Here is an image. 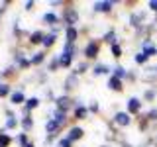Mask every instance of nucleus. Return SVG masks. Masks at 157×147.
<instances>
[{"label": "nucleus", "mask_w": 157, "mask_h": 147, "mask_svg": "<svg viewBox=\"0 0 157 147\" xmlns=\"http://www.w3.org/2000/svg\"><path fill=\"white\" fill-rule=\"evenodd\" d=\"M43 57H45L43 53H36V57L32 59V63H33V65H37V63H41V61H43Z\"/></svg>", "instance_id": "a878e982"}, {"label": "nucleus", "mask_w": 157, "mask_h": 147, "mask_svg": "<svg viewBox=\"0 0 157 147\" xmlns=\"http://www.w3.org/2000/svg\"><path fill=\"white\" fill-rule=\"evenodd\" d=\"M28 147H32V145H28Z\"/></svg>", "instance_id": "ea45409f"}, {"label": "nucleus", "mask_w": 157, "mask_h": 147, "mask_svg": "<svg viewBox=\"0 0 157 147\" xmlns=\"http://www.w3.org/2000/svg\"><path fill=\"white\" fill-rule=\"evenodd\" d=\"M98 53H100V41L90 39V41L86 43V47H85V57L86 59H96Z\"/></svg>", "instance_id": "7ed1b4c3"}, {"label": "nucleus", "mask_w": 157, "mask_h": 147, "mask_svg": "<svg viewBox=\"0 0 157 147\" xmlns=\"http://www.w3.org/2000/svg\"><path fill=\"white\" fill-rule=\"evenodd\" d=\"M114 124L120 126V127H128L132 124V118H130L128 112H116L114 114Z\"/></svg>", "instance_id": "20e7f679"}, {"label": "nucleus", "mask_w": 157, "mask_h": 147, "mask_svg": "<svg viewBox=\"0 0 157 147\" xmlns=\"http://www.w3.org/2000/svg\"><path fill=\"white\" fill-rule=\"evenodd\" d=\"M73 53H75V51H65V49H63V53L59 55V65H61V67H69V65H71Z\"/></svg>", "instance_id": "6e6552de"}, {"label": "nucleus", "mask_w": 157, "mask_h": 147, "mask_svg": "<svg viewBox=\"0 0 157 147\" xmlns=\"http://www.w3.org/2000/svg\"><path fill=\"white\" fill-rule=\"evenodd\" d=\"M108 88L114 92H122L124 90V82L120 81V78H116L114 75H110V78H108Z\"/></svg>", "instance_id": "0eeeda50"}, {"label": "nucleus", "mask_w": 157, "mask_h": 147, "mask_svg": "<svg viewBox=\"0 0 157 147\" xmlns=\"http://www.w3.org/2000/svg\"><path fill=\"white\" fill-rule=\"evenodd\" d=\"M147 12L145 10H137V12H132L130 14V26L136 28V29H141L147 26Z\"/></svg>", "instance_id": "f257e3e1"}, {"label": "nucleus", "mask_w": 157, "mask_h": 147, "mask_svg": "<svg viewBox=\"0 0 157 147\" xmlns=\"http://www.w3.org/2000/svg\"><path fill=\"white\" fill-rule=\"evenodd\" d=\"M57 147H71V141H69L67 137H65V139H61V141L57 143Z\"/></svg>", "instance_id": "c85d7f7f"}, {"label": "nucleus", "mask_w": 157, "mask_h": 147, "mask_svg": "<svg viewBox=\"0 0 157 147\" xmlns=\"http://www.w3.org/2000/svg\"><path fill=\"white\" fill-rule=\"evenodd\" d=\"M85 71H86V63H81V65L77 67V71H75V73H77V75H81V73H85Z\"/></svg>", "instance_id": "7c9ffc66"}, {"label": "nucleus", "mask_w": 157, "mask_h": 147, "mask_svg": "<svg viewBox=\"0 0 157 147\" xmlns=\"http://www.w3.org/2000/svg\"><path fill=\"white\" fill-rule=\"evenodd\" d=\"M85 135V131H82V127H71V131H69V135H67V139L71 141H77V139H81V137Z\"/></svg>", "instance_id": "1a4fd4ad"}, {"label": "nucleus", "mask_w": 157, "mask_h": 147, "mask_svg": "<svg viewBox=\"0 0 157 147\" xmlns=\"http://www.w3.org/2000/svg\"><path fill=\"white\" fill-rule=\"evenodd\" d=\"M126 112L130 116H140V112H141V100L137 96H132L130 100L126 102Z\"/></svg>", "instance_id": "f03ea898"}, {"label": "nucleus", "mask_w": 157, "mask_h": 147, "mask_svg": "<svg viewBox=\"0 0 157 147\" xmlns=\"http://www.w3.org/2000/svg\"><path fill=\"white\" fill-rule=\"evenodd\" d=\"M112 8H114V2H110V0H102V2H94V4H92V10H94V12H100V14L112 12Z\"/></svg>", "instance_id": "39448f33"}, {"label": "nucleus", "mask_w": 157, "mask_h": 147, "mask_svg": "<svg viewBox=\"0 0 157 147\" xmlns=\"http://www.w3.org/2000/svg\"><path fill=\"white\" fill-rule=\"evenodd\" d=\"M32 126H33V122L29 120V118H26V120H24V130H29Z\"/></svg>", "instance_id": "473e14b6"}, {"label": "nucleus", "mask_w": 157, "mask_h": 147, "mask_svg": "<svg viewBox=\"0 0 157 147\" xmlns=\"http://www.w3.org/2000/svg\"><path fill=\"white\" fill-rule=\"evenodd\" d=\"M128 73L130 71H126L122 65H116L114 69H112V75H114L116 78H120V81H124V78H128Z\"/></svg>", "instance_id": "9d476101"}, {"label": "nucleus", "mask_w": 157, "mask_h": 147, "mask_svg": "<svg viewBox=\"0 0 157 147\" xmlns=\"http://www.w3.org/2000/svg\"><path fill=\"white\" fill-rule=\"evenodd\" d=\"M86 114H88V108H85V106H77L75 108V118L77 120H85Z\"/></svg>", "instance_id": "f3484780"}, {"label": "nucleus", "mask_w": 157, "mask_h": 147, "mask_svg": "<svg viewBox=\"0 0 157 147\" xmlns=\"http://www.w3.org/2000/svg\"><path fill=\"white\" fill-rule=\"evenodd\" d=\"M26 141H28V137H26V135H20V143L26 145Z\"/></svg>", "instance_id": "c9c22d12"}, {"label": "nucleus", "mask_w": 157, "mask_h": 147, "mask_svg": "<svg viewBox=\"0 0 157 147\" xmlns=\"http://www.w3.org/2000/svg\"><path fill=\"white\" fill-rule=\"evenodd\" d=\"M53 43H55V33H49V36L43 37V45L45 47H51Z\"/></svg>", "instance_id": "4be33fe9"}, {"label": "nucleus", "mask_w": 157, "mask_h": 147, "mask_svg": "<svg viewBox=\"0 0 157 147\" xmlns=\"http://www.w3.org/2000/svg\"><path fill=\"white\" fill-rule=\"evenodd\" d=\"M65 37H67V43H75L77 37H78V29L77 28H67Z\"/></svg>", "instance_id": "f8f14e48"}, {"label": "nucleus", "mask_w": 157, "mask_h": 147, "mask_svg": "<svg viewBox=\"0 0 157 147\" xmlns=\"http://www.w3.org/2000/svg\"><path fill=\"white\" fill-rule=\"evenodd\" d=\"M134 61L137 63V65H145V63H147V61H149V57H147V55H145V53H141V51H140V53H136V57H134Z\"/></svg>", "instance_id": "6ab92c4d"}, {"label": "nucleus", "mask_w": 157, "mask_h": 147, "mask_svg": "<svg viewBox=\"0 0 157 147\" xmlns=\"http://www.w3.org/2000/svg\"><path fill=\"white\" fill-rule=\"evenodd\" d=\"M69 106H71V98H69V96H61V98H57V110H63V112H65Z\"/></svg>", "instance_id": "ddd939ff"}, {"label": "nucleus", "mask_w": 157, "mask_h": 147, "mask_svg": "<svg viewBox=\"0 0 157 147\" xmlns=\"http://www.w3.org/2000/svg\"><path fill=\"white\" fill-rule=\"evenodd\" d=\"M102 41H106L108 43V45H116V43H118V39H116V32H114V29H108V32L104 33V37H102Z\"/></svg>", "instance_id": "9b49d317"}, {"label": "nucleus", "mask_w": 157, "mask_h": 147, "mask_svg": "<svg viewBox=\"0 0 157 147\" xmlns=\"http://www.w3.org/2000/svg\"><path fill=\"white\" fill-rule=\"evenodd\" d=\"M122 147H132V145H128V143H124V145H122Z\"/></svg>", "instance_id": "e433bc0d"}, {"label": "nucleus", "mask_w": 157, "mask_h": 147, "mask_svg": "<svg viewBox=\"0 0 157 147\" xmlns=\"http://www.w3.org/2000/svg\"><path fill=\"white\" fill-rule=\"evenodd\" d=\"M147 8H149L151 12L157 14V0H149V2H147Z\"/></svg>", "instance_id": "bb28decb"}, {"label": "nucleus", "mask_w": 157, "mask_h": 147, "mask_svg": "<svg viewBox=\"0 0 157 147\" xmlns=\"http://www.w3.org/2000/svg\"><path fill=\"white\" fill-rule=\"evenodd\" d=\"M155 98H157V88H155V86L147 88V90L144 92V100H145V102H153Z\"/></svg>", "instance_id": "4468645a"}, {"label": "nucleus", "mask_w": 157, "mask_h": 147, "mask_svg": "<svg viewBox=\"0 0 157 147\" xmlns=\"http://www.w3.org/2000/svg\"><path fill=\"white\" fill-rule=\"evenodd\" d=\"M149 118H147V114L144 116V114H140V131H145L147 127H149Z\"/></svg>", "instance_id": "a211bd4d"}, {"label": "nucleus", "mask_w": 157, "mask_h": 147, "mask_svg": "<svg viewBox=\"0 0 157 147\" xmlns=\"http://www.w3.org/2000/svg\"><path fill=\"white\" fill-rule=\"evenodd\" d=\"M110 51H112V55H114L116 59H120V57H122V47H120V43L112 45V47H110Z\"/></svg>", "instance_id": "b1692460"}, {"label": "nucleus", "mask_w": 157, "mask_h": 147, "mask_svg": "<svg viewBox=\"0 0 157 147\" xmlns=\"http://www.w3.org/2000/svg\"><path fill=\"white\" fill-rule=\"evenodd\" d=\"M8 90H10V88H8L6 85H2V86H0V96H6V94H8Z\"/></svg>", "instance_id": "f704fd0d"}, {"label": "nucleus", "mask_w": 157, "mask_h": 147, "mask_svg": "<svg viewBox=\"0 0 157 147\" xmlns=\"http://www.w3.org/2000/svg\"><path fill=\"white\" fill-rule=\"evenodd\" d=\"M43 37L45 36H43L41 32H33L32 33V43H43Z\"/></svg>", "instance_id": "412c9836"}, {"label": "nucleus", "mask_w": 157, "mask_h": 147, "mask_svg": "<svg viewBox=\"0 0 157 147\" xmlns=\"http://www.w3.org/2000/svg\"><path fill=\"white\" fill-rule=\"evenodd\" d=\"M16 124H18V122L14 120L12 116H10V118H8V122H6V127H16Z\"/></svg>", "instance_id": "2f4dec72"}, {"label": "nucleus", "mask_w": 157, "mask_h": 147, "mask_svg": "<svg viewBox=\"0 0 157 147\" xmlns=\"http://www.w3.org/2000/svg\"><path fill=\"white\" fill-rule=\"evenodd\" d=\"M37 104H39L37 98H29V100H28V108H36Z\"/></svg>", "instance_id": "cd10ccee"}, {"label": "nucleus", "mask_w": 157, "mask_h": 147, "mask_svg": "<svg viewBox=\"0 0 157 147\" xmlns=\"http://www.w3.org/2000/svg\"><path fill=\"white\" fill-rule=\"evenodd\" d=\"M8 143H10V137H6V135L0 137V147H6Z\"/></svg>", "instance_id": "c756f323"}, {"label": "nucleus", "mask_w": 157, "mask_h": 147, "mask_svg": "<svg viewBox=\"0 0 157 147\" xmlns=\"http://www.w3.org/2000/svg\"><path fill=\"white\" fill-rule=\"evenodd\" d=\"M92 73H94L96 77H98V75H110V67H108V65H102V63H100V65H96L94 69H92Z\"/></svg>", "instance_id": "dca6fc26"}, {"label": "nucleus", "mask_w": 157, "mask_h": 147, "mask_svg": "<svg viewBox=\"0 0 157 147\" xmlns=\"http://www.w3.org/2000/svg\"><path fill=\"white\" fill-rule=\"evenodd\" d=\"M22 102H24V94H22V92H14V94H12V104H22Z\"/></svg>", "instance_id": "5701e85b"}, {"label": "nucleus", "mask_w": 157, "mask_h": 147, "mask_svg": "<svg viewBox=\"0 0 157 147\" xmlns=\"http://www.w3.org/2000/svg\"><path fill=\"white\" fill-rule=\"evenodd\" d=\"M88 112H94V114H96V112H98V102H92V104L88 106Z\"/></svg>", "instance_id": "72a5a7b5"}, {"label": "nucleus", "mask_w": 157, "mask_h": 147, "mask_svg": "<svg viewBox=\"0 0 157 147\" xmlns=\"http://www.w3.org/2000/svg\"><path fill=\"white\" fill-rule=\"evenodd\" d=\"M63 18H65V22H67V28H75V24L78 22V12L75 8H67Z\"/></svg>", "instance_id": "423d86ee"}, {"label": "nucleus", "mask_w": 157, "mask_h": 147, "mask_svg": "<svg viewBox=\"0 0 157 147\" xmlns=\"http://www.w3.org/2000/svg\"><path fill=\"white\" fill-rule=\"evenodd\" d=\"M45 130H47V134H55L57 130H61V126H59L57 122L53 120V118H49V120H47V124H45Z\"/></svg>", "instance_id": "2eb2a0df"}, {"label": "nucleus", "mask_w": 157, "mask_h": 147, "mask_svg": "<svg viewBox=\"0 0 157 147\" xmlns=\"http://www.w3.org/2000/svg\"><path fill=\"white\" fill-rule=\"evenodd\" d=\"M155 24H157V14H155Z\"/></svg>", "instance_id": "4c0bfd02"}, {"label": "nucleus", "mask_w": 157, "mask_h": 147, "mask_svg": "<svg viewBox=\"0 0 157 147\" xmlns=\"http://www.w3.org/2000/svg\"><path fill=\"white\" fill-rule=\"evenodd\" d=\"M43 22L45 24H57V16L53 12H47L45 16H43Z\"/></svg>", "instance_id": "aec40b11"}, {"label": "nucleus", "mask_w": 157, "mask_h": 147, "mask_svg": "<svg viewBox=\"0 0 157 147\" xmlns=\"http://www.w3.org/2000/svg\"><path fill=\"white\" fill-rule=\"evenodd\" d=\"M102 147H108V145H102Z\"/></svg>", "instance_id": "58836bf2"}, {"label": "nucleus", "mask_w": 157, "mask_h": 147, "mask_svg": "<svg viewBox=\"0 0 157 147\" xmlns=\"http://www.w3.org/2000/svg\"><path fill=\"white\" fill-rule=\"evenodd\" d=\"M147 118H149V122H157V108H151L147 112Z\"/></svg>", "instance_id": "393cba45"}]
</instances>
